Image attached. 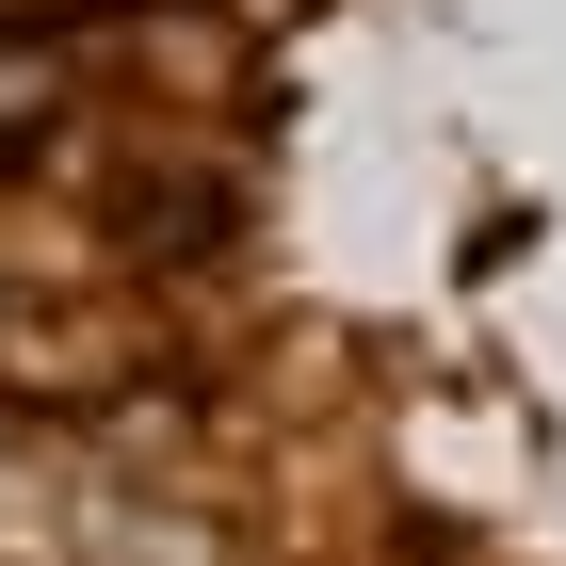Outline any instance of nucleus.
I'll list each match as a JSON object with an SVG mask.
<instances>
[{
	"label": "nucleus",
	"instance_id": "obj_1",
	"mask_svg": "<svg viewBox=\"0 0 566 566\" xmlns=\"http://www.w3.org/2000/svg\"><path fill=\"white\" fill-rule=\"evenodd\" d=\"M49 82H65L49 49H0V114H49Z\"/></svg>",
	"mask_w": 566,
	"mask_h": 566
}]
</instances>
